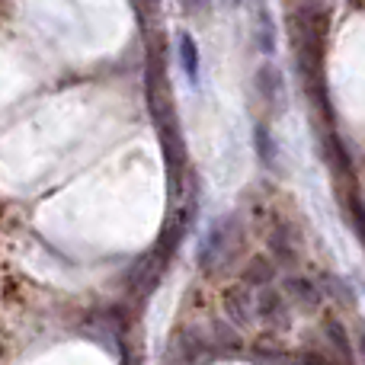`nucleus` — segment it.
Returning <instances> with one entry per match:
<instances>
[{
	"label": "nucleus",
	"mask_w": 365,
	"mask_h": 365,
	"mask_svg": "<svg viewBox=\"0 0 365 365\" xmlns=\"http://www.w3.org/2000/svg\"><path fill=\"white\" fill-rule=\"evenodd\" d=\"M257 83H259V90H263L266 100H272V96L282 93V74H279V71L272 68V64H263V68H259Z\"/></svg>",
	"instance_id": "nucleus-3"
},
{
	"label": "nucleus",
	"mask_w": 365,
	"mask_h": 365,
	"mask_svg": "<svg viewBox=\"0 0 365 365\" xmlns=\"http://www.w3.org/2000/svg\"><path fill=\"white\" fill-rule=\"evenodd\" d=\"M257 42L263 55L276 51V23H272V13L266 4H259V10H257Z\"/></svg>",
	"instance_id": "nucleus-2"
},
{
	"label": "nucleus",
	"mask_w": 365,
	"mask_h": 365,
	"mask_svg": "<svg viewBox=\"0 0 365 365\" xmlns=\"http://www.w3.org/2000/svg\"><path fill=\"white\" fill-rule=\"evenodd\" d=\"M180 64H182V74L192 87L202 83V58H199V45L189 32H180Z\"/></svg>",
	"instance_id": "nucleus-1"
},
{
	"label": "nucleus",
	"mask_w": 365,
	"mask_h": 365,
	"mask_svg": "<svg viewBox=\"0 0 365 365\" xmlns=\"http://www.w3.org/2000/svg\"><path fill=\"white\" fill-rule=\"evenodd\" d=\"M257 151H259V158H263L266 164L276 167V141L269 138V132H266L263 125H257Z\"/></svg>",
	"instance_id": "nucleus-4"
},
{
	"label": "nucleus",
	"mask_w": 365,
	"mask_h": 365,
	"mask_svg": "<svg viewBox=\"0 0 365 365\" xmlns=\"http://www.w3.org/2000/svg\"><path fill=\"white\" fill-rule=\"evenodd\" d=\"M234 4H237V6H240V4H244V0H234Z\"/></svg>",
	"instance_id": "nucleus-6"
},
{
	"label": "nucleus",
	"mask_w": 365,
	"mask_h": 365,
	"mask_svg": "<svg viewBox=\"0 0 365 365\" xmlns=\"http://www.w3.org/2000/svg\"><path fill=\"white\" fill-rule=\"evenodd\" d=\"M362 346H365V336H362Z\"/></svg>",
	"instance_id": "nucleus-7"
},
{
	"label": "nucleus",
	"mask_w": 365,
	"mask_h": 365,
	"mask_svg": "<svg viewBox=\"0 0 365 365\" xmlns=\"http://www.w3.org/2000/svg\"><path fill=\"white\" fill-rule=\"evenodd\" d=\"M182 6L189 13H202V10H208V0H182Z\"/></svg>",
	"instance_id": "nucleus-5"
}]
</instances>
